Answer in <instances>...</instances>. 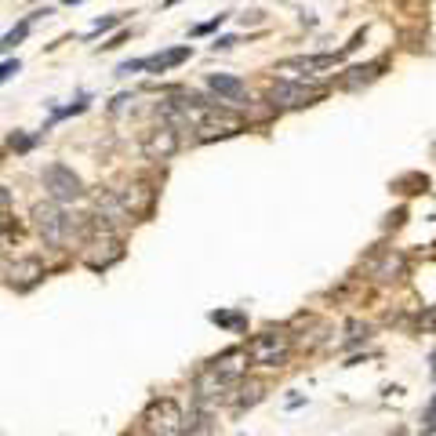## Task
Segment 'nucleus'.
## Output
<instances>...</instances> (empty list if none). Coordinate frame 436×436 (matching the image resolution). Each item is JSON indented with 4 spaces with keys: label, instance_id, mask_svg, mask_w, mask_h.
I'll use <instances>...</instances> for the list:
<instances>
[{
    "label": "nucleus",
    "instance_id": "obj_1",
    "mask_svg": "<svg viewBox=\"0 0 436 436\" xmlns=\"http://www.w3.org/2000/svg\"><path fill=\"white\" fill-rule=\"evenodd\" d=\"M288 349H291L288 331H262V335H254L247 342V360L259 367H276V364H284Z\"/></svg>",
    "mask_w": 436,
    "mask_h": 436
},
{
    "label": "nucleus",
    "instance_id": "obj_2",
    "mask_svg": "<svg viewBox=\"0 0 436 436\" xmlns=\"http://www.w3.org/2000/svg\"><path fill=\"white\" fill-rule=\"evenodd\" d=\"M40 178H44L47 196L55 200V204H73V200H81V196H84V182H81V175H76L73 167H66V164H47Z\"/></svg>",
    "mask_w": 436,
    "mask_h": 436
},
{
    "label": "nucleus",
    "instance_id": "obj_3",
    "mask_svg": "<svg viewBox=\"0 0 436 436\" xmlns=\"http://www.w3.org/2000/svg\"><path fill=\"white\" fill-rule=\"evenodd\" d=\"M146 429L153 432V436H178L186 429V418H182V411H178V403L175 400H153L149 407H146Z\"/></svg>",
    "mask_w": 436,
    "mask_h": 436
},
{
    "label": "nucleus",
    "instance_id": "obj_4",
    "mask_svg": "<svg viewBox=\"0 0 436 436\" xmlns=\"http://www.w3.org/2000/svg\"><path fill=\"white\" fill-rule=\"evenodd\" d=\"M33 222H37V229H40V237L47 240V244H66L69 240V218L62 215V208L55 200L51 204H37L33 208Z\"/></svg>",
    "mask_w": 436,
    "mask_h": 436
},
{
    "label": "nucleus",
    "instance_id": "obj_5",
    "mask_svg": "<svg viewBox=\"0 0 436 436\" xmlns=\"http://www.w3.org/2000/svg\"><path fill=\"white\" fill-rule=\"evenodd\" d=\"M320 91H324L320 84L305 88V81H280V84H273L269 102L273 106H310V102L320 98Z\"/></svg>",
    "mask_w": 436,
    "mask_h": 436
},
{
    "label": "nucleus",
    "instance_id": "obj_6",
    "mask_svg": "<svg viewBox=\"0 0 436 436\" xmlns=\"http://www.w3.org/2000/svg\"><path fill=\"white\" fill-rule=\"evenodd\" d=\"M142 153H146V160H171L178 153V131L171 124L153 127V131L142 139Z\"/></svg>",
    "mask_w": 436,
    "mask_h": 436
},
{
    "label": "nucleus",
    "instance_id": "obj_7",
    "mask_svg": "<svg viewBox=\"0 0 436 436\" xmlns=\"http://www.w3.org/2000/svg\"><path fill=\"white\" fill-rule=\"evenodd\" d=\"M208 88L218 95L222 106H240V102L247 98V84L237 81V76H229V73H211L208 76Z\"/></svg>",
    "mask_w": 436,
    "mask_h": 436
},
{
    "label": "nucleus",
    "instance_id": "obj_8",
    "mask_svg": "<svg viewBox=\"0 0 436 436\" xmlns=\"http://www.w3.org/2000/svg\"><path fill=\"white\" fill-rule=\"evenodd\" d=\"M211 371H215L218 378H225L229 386H237V382L247 375V349H229V353H222L218 360H211Z\"/></svg>",
    "mask_w": 436,
    "mask_h": 436
},
{
    "label": "nucleus",
    "instance_id": "obj_9",
    "mask_svg": "<svg viewBox=\"0 0 436 436\" xmlns=\"http://www.w3.org/2000/svg\"><path fill=\"white\" fill-rule=\"evenodd\" d=\"M193 55V47L186 44V47H175V51H164V55H153V59H146V69H153V73H167V69H175L178 62H186Z\"/></svg>",
    "mask_w": 436,
    "mask_h": 436
},
{
    "label": "nucleus",
    "instance_id": "obj_10",
    "mask_svg": "<svg viewBox=\"0 0 436 436\" xmlns=\"http://www.w3.org/2000/svg\"><path fill=\"white\" fill-rule=\"evenodd\" d=\"M37 276H44V269H40L37 259H25V262H18V266L11 269V280H18V284H33Z\"/></svg>",
    "mask_w": 436,
    "mask_h": 436
},
{
    "label": "nucleus",
    "instance_id": "obj_11",
    "mask_svg": "<svg viewBox=\"0 0 436 436\" xmlns=\"http://www.w3.org/2000/svg\"><path fill=\"white\" fill-rule=\"evenodd\" d=\"M33 18H37V15H30V18H25V22L18 25V30H11V33H8L4 40H0V51H8V47H15V44H18V40H22L25 33H30V25H33Z\"/></svg>",
    "mask_w": 436,
    "mask_h": 436
},
{
    "label": "nucleus",
    "instance_id": "obj_12",
    "mask_svg": "<svg viewBox=\"0 0 436 436\" xmlns=\"http://www.w3.org/2000/svg\"><path fill=\"white\" fill-rule=\"evenodd\" d=\"M353 76H346V84L349 88H356V84H360V81H371V76L378 73V66H360V69H349Z\"/></svg>",
    "mask_w": 436,
    "mask_h": 436
},
{
    "label": "nucleus",
    "instance_id": "obj_13",
    "mask_svg": "<svg viewBox=\"0 0 436 436\" xmlns=\"http://www.w3.org/2000/svg\"><path fill=\"white\" fill-rule=\"evenodd\" d=\"M400 269H403V262H400V259H393V254H389V259H386V262H382V269H378V276H382V280H393V276H396Z\"/></svg>",
    "mask_w": 436,
    "mask_h": 436
},
{
    "label": "nucleus",
    "instance_id": "obj_14",
    "mask_svg": "<svg viewBox=\"0 0 436 436\" xmlns=\"http://www.w3.org/2000/svg\"><path fill=\"white\" fill-rule=\"evenodd\" d=\"M259 400H262V386H247L237 407H251V403H259Z\"/></svg>",
    "mask_w": 436,
    "mask_h": 436
},
{
    "label": "nucleus",
    "instance_id": "obj_15",
    "mask_svg": "<svg viewBox=\"0 0 436 436\" xmlns=\"http://www.w3.org/2000/svg\"><path fill=\"white\" fill-rule=\"evenodd\" d=\"M22 69V62L18 59H8V62H0V84H4V81H11V76Z\"/></svg>",
    "mask_w": 436,
    "mask_h": 436
},
{
    "label": "nucleus",
    "instance_id": "obj_16",
    "mask_svg": "<svg viewBox=\"0 0 436 436\" xmlns=\"http://www.w3.org/2000/svg\"><path fill=\"white\" fill-rule=\"evenodd\" d=\"M422 429H436V396H432V403L425 407V415H422Z\"/></svg>",
    "mask_w": 436,
    "mask_h": 436
},
{
    "label": "nucleus",
    "instance_id": "obj_17",
    "mask_svg": "<svg viewBox=\"0 0 436 436\" xmlns=\"http://www.w3.org/2000/svg\"><path fill=\"white\" fill-rule=\"evenodd\" d=\"M113 25H120V15H110V18H98V22H95V33H106V30H113Z\"/></svg>",
    "mask_w": 436,
    "mask_h": 436
},
{
    "label": "nucleus",
    "instance_id": "obj_18",
    "mask_svg": "<svg viewBox=\"0 0 436 436\" xmlns=\"http://www.w3.org/2000/svg\"><path fill=\"white\" fill-rule=\"evenodd\" d=\"M225 22V15H218V18H211V22H204V25H196V33H211V30H218V25Z\"/></svg>",
    "mask_w": 436,
    "mask_h": 436
},
{
    "label": "nucleus",
    "instance_id": "obj_19",
    "mask_svg": "<svg viewBox=\"0 0 436 436\" xmlns=\"http://www.w3.org/2000/svg\"><path fill=\"white\" fill-rule=\"evenodd\" d=\"M233 44H237V37H218V40H215V51H218V47H233Z\"/></svg>",
    "mask_w": 436,
    "mask_h": 436
},
{
    "label": "nucleus",
    "instance_id": "obj_20",
    "mask_svg": "<svg viewBox=\"0 0 436 436\" xmlns=\"http://www.w3.org/2000/svg\"><path fill=\"white\" fill-rule=\"evenodd\" d=\"M8 208V189H0V211Z\"/></svg>",
    "mask_w": 436,
    "mask_h": 436
},
{
    "label": "nucleus",
    "instance_id": "obj_21",
    "mask_svg": "<svg viewBox=\"0 0 436 436\" xmlns=\"http://www.w3.org/2000/svg\"><path fill=\"white\" fill-rule=\"evenodd\" d=\"M66 4H81V0H66Z\"/></svg>",
    "mask_w": 436,
    "mask_h": 436
},
{
    "label": "nucleus",
    "instance_id": "obj_22",
    "mask_svg": "<svg viewBox=\"0 0 436 436\" xmlns=\"http://www.w3.org/2000/svg\"><path fill=\"white\" fill-rule=\"evenodd\" d=\"M432 360H436V356H432ZM432 371H436V364H432Z\"/></svg>",
    "mask_w": 436,
    "mask_h": 436
}]
</instances>
